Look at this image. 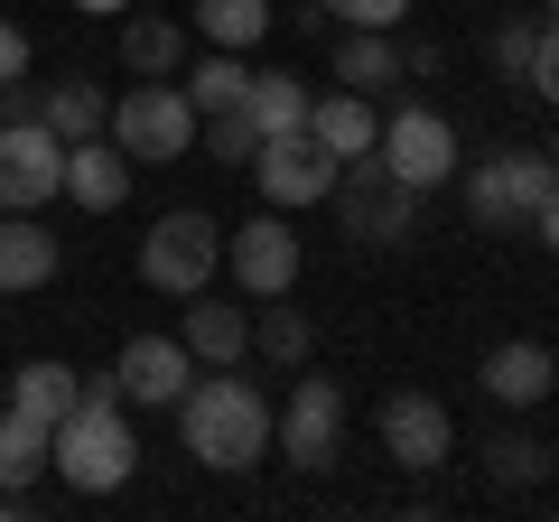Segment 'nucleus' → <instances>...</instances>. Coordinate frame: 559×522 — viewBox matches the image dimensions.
Here are the masks:
<instances>
[{"mask_svg": "<svg viewBox=\"0 0 559 522\" xmlns=\"http://www.w3.org/2000/svg\"><path fill=\"white\" fill-rule=\"evenodd\" d=\"M550 476H559V448H550Z\"/></svg>", "mask_w": 559, "mask_h": 522, "instance_id": "38", "label": "nucleus"}, {"mask_svg": "<svg viewBox=\"0 0 559 522\" xmlns=\"http://www.w3.org/2000/svg\"><path fill=\"white\" fill-rule=\"evenodd\" d=\"M47 476V429L28 411H0V485H38Z\"/></svg>", "mask_w": 559, "mask_h": 522, "instance_id": "27", "label": "nucleus"}, {"mask_svg": "<svg viewBox=\"0 0 559 522\" xmlns=\"http://www.w3.org/2000/svg\"><path fill=\"white\" fill-rule=\"evenodd\" d=\"M382 168L411 187H448L457 178V131H448V112H429V103H401L392 121H382Z\"/></svg>", "mask_w": 559, "mask_h": 522, "instance_id": "10", "label": "nucleus"}, {"mask_svg": "<svg viewBox=\"0 0 559 522\" xmlns=\"http://www.w3.org/2000/svg\"><path fill=\"white\" fill-rule=\"evenodd\" d=\"M66 197L84 205V215H112L121 197H131V150L121 141H66Z\"/></svg>", "mask_w": 559, "mask_h": 522, "instance_id": "15", "label": "nucleus"}, {"mask_svg": "<svg viewBox=\"0 0 559 522\" xmlns=\"http://www.w3.org/2000/svg\"><path fill=\"white\" fill-rule=\"evenodd\" d=\"M66 242L47 234L38 215H0V299H20V289H47L57 281Z\"/></svg>", "mask_w": 559, "mask_h": 522, "instance_id": "16", "label": "nucleus"}, {"mask_svg": "<svg viewBox=\"0 0 559 522\" xmlns=\"http://www.w3.org/2000/svg\"><path fill=\"white\" fill-rule=\"evenodd\" d=\"M550 168H559V141H550Z\"/></svg>", "mask_w": 559, "mask_h": 522, "instance_id": "39", "label": "nucleus"}, {"mask_svg": "<svg viewBox=\"0 0 559 522\" xmlns=\"http://www.w3.org/2000/svg\"><path fill=\"white\" fill-rule=\"evenodd\" d=\"M382 458L411 466V476H439V466L457 458V420H448L439 392H392V402H382Z\"/></svg>", "mask_w": 559, "mask_h": 522, "instance_id": "11", "label": "nucleus"}, {"mask_svg": "<svg viewBox=\"0 0 559 522\" xmlns=\"http://www.w3.org/2000/svg\"><path fill=\"white\" fill-rule=\"evenodd\" d=\"M215 271H224V224L205 215V205H168V215L140 234V281L168 289V299L215 289Z\"/></svg>", "mask_w": 559, "mask_h": 522, "instance_id": "4", "label": "nucleus"}, {"mask_svg": "<svg viewBox=\"0 0 559 522\" xmlns=\"http://www.w3.org/2000/svg\"><path fill=\"white\" fill-rule=\"evenodd\" d=\"M326 205H336V224H345L355 242H411V234H419V205H429V187L392 178V168H382V150H364V159L336 168Z\"/></svg>", "mask_w": 559, "mask_h": 522, "instance_id": "3", "label": "nucleus"}, {"mask_svg": "<svg viewBox=\"0 0 559 522\" xmlns=\"http://www.w3.org/2000/svg\"><path fill=\"white\" fill-rule=\"evenodd\" d=\"M47 131L57 141H94V131H112V103L94 94V75H66V84H47Z\"/></svg>", "mask_w": 559, "mask_h": 522, "instance_id": "22", "label": "nucleus"}, {"mask_svg": "<svg viewBox=\"0 0 559 522\" xmlns=\"http://www.w3.org/2000/svg\"><path fill=\"white\" fill-rule=\"evenodd\" d=\"M112 141L131 150V168H168L197 150V103H187L178 75H140L131 94L112 103Z\"/></svg>", "mask_w": 559, "mask_h": 522, "instance_id": "6", "label": "nucleus"}, {"mask_svg": "<svg viewBox=\"0 0 559 522\" xmlns=\"http://www.w3.org/2000/svg\"><path fill=\"white\" fill-rule=\"evenodd\" d=\"M121 66H131V75H187V28L159 20V10L131 20V28H121Z\"/></svg>", "mask_w": 559, "mask_h": 522, "instance_id": "23", "label": "nucleus"}, {"mask_svg": "<svg viewBox=\"0 0 559 522\" xmlns=\"http://www.w3.org/2000/svg\"><path fill=\"white\" fill-rule=\"evenodd\" d=\"M532 47H540V20H503L495 38H485V57H495L503 84H522V75H532Z\"/></svg>", "mask_w": 559, "mask_h": 522, "instance_id": "30", "label": "nucleus"}, {"mask_svg": "<svg viewBox=\"0 0 559 522\" xmlns=\"http://www.w3.org/2000/svg\"><path fill=\"white\" fill-rule=\"evenodd\" d=\"M112 382H121V402H140V411H178V392L197 382V355L178 336H131L121 364H112Z\"/></svg>", "mask_w": 559, "mask_h": 522, "instance_id": "13", "label": "nucleus"}, {"mask_svg": "<svg viewBox=\"0 0 559 522\" xmlns=\"http://www.w3.org/2000/svg\"><path fill=\"white\" fill-rule=\"evenodd\" d=\"M318 10L336 28H401V20H411V0H318Z\"/></svg>", "mask_w": 559, "mask_h": 522, "instance_id": "31", "label": "nucleus"}, {"mask_svg": "<svg viewBox=\"0 0 559 522\" xmlns=\"http://www.w3.org/2000/svg\"><path fill=\"white\" fill-rule=\"evenodd\" d=\"M178 345H187L197 364H242V355H252V308H242V299H215V289H197V308H187Z\"/></svg>", "mask_w": 559, "mask_h": 522, "instance_id": "17", "label": "nucleus"}, {"mask_svg": "<svg viewBox=\"0 0 559 522\" xmlns=\"http://www.w3.org/2000/svg\"><path fill=\"white\" fill-rule=\"evenodd\" d=\"M308 84L299 75H252V103H242V112H252V131L261 141H280V131H308Z\"/></svg>", "mask_w": 559, "mask_h": 522, "instance_id": "24", "label": "nucleus"}, {"mask_svg": "<svg viewBox=\"0 0 559 522\" xmlns=\"http://www.w3.org/2000/svg\"><path fill=\"white\" fill-rule=\"evenodd\" d=\"M476 382L495 392L503 411H540V402H550V382H559V364H550V345H540V336H503L495 355L476 364Z\"/></svg>", "mask_w": 559, "mask_h": 522, "instance_id": "14", "label": "nucleus"}, {"mask_svg": "<svg viewBox=\"0 0 559 522\" xmlns=\"http://www.w3.org/2000/svg\"><path fill=\"white\" fill-rule=\"evenodd\" d=\"M559 168L550 150H485L476 168H466V215L485 224V234H532V215L550 205Z\"/></svg>", "mask_w": 559, "mask_h": 522, "instance_id": "5", "label": "nucleus"}, {"mask_svg": "<svg viewBox=\"0 0 559 522\" xmlns=\"http://www.w3.org/2000/svg\"><path fill=\"white\" fill-rule=\"evenodd\" d=\"M197 150H205V159H234V168H252L261 131H252V112H205V121H197Z\"/></svg>", "mask_w": 559, "mask_h": 522, "instance_id": "29", "label": "nucleus"}, {"mask_svg": "<svg viewBox=\"0 0 559 522\" xmlns=\"http://www.w3.org/2000/svg\"><path fill=\"white\" fill-rule=\"evenodd\" d=\"M271 448L299 466V476H326L336 448H345V382L299 373V382H289V402L271 411Z\"/></svg>", "mask_w": 559, "mask_h": 522, "instance_id": "7", "label": "nucleus"}, {"mask_svg": "<svg viewBox=\"0 0 559 522\" xmlns=\"http://www.w3.org/2000/svg\"><path fill=\"white\" fill-rule=\"evenodd\" d=\"M197 38L224 47V57H242V47L271 38V0H197Z\"/></svg>", "mask_w": 559, "mask_h": 522, "instance_id": "21", "label": "nucleus"}, {"mask_svg": "<svg viewBox=\"0 0 559 522\" xmlns=\"http://www.w3.org/2000/svg\"><path fill=\"white\" fill-rule=\"evenodd\" d=\"M308 345H318L308 308H289V299H261V318H252V355H261V364H308Z\"/></svg>", "mask_w": 559, "mask_h": 522, "instance_id": "25", "label": "nucleus"}, {"mask_svg": "<svg viewBox=\"0 0 559 522\" xmlns=\"http://www.w3.org/2000/svg\"><path fill=\"white\" fill-rule=\"evenodd\" d=\"M178 439L215 476L261 466L271 458V402H261V382H242V364H197V382L178 392Z\"/></svg>", "mask_w": 559, "mask_h": 522, "instance_id": "1", "label": "nucleus"}, {"mask_svg": "<svg viewBox=\"0 0 559 522\" xmlns=\"http://www.w3.org/2000/svg\"><path fill=\"white\" fill-rule=\"evenodd\" d=\"M336 84H345V94H364V103L392 94V84H401L392 28H336Z\"/></svg>", "mask_w": 559, "mask_h": 522, "instance_id": "18", "label": "nucleus"}, {"mask_svg": "<svg viewBox=\"0 0 559 522\" xmlns=\"http://www.w3.org/2000/svg\"><path fill=\"white\" fill-rule=\"evenodd\" d=\"M75 402H84V373H75V364H57V355H38V364L10 373V411H28L38 429H57Z\"/></svg>", "mask_w": 559, "mask_h": 522, "instance_id": "19", "label": "nucleus"}, {"mask_svg": "<svg viewBox=\"0 0 559 522\" xmlns=\"http://www.w3.org/2000/svg\"><path fill=\"white\" fill-rule=\"evenodd\" d=\"M550 28H559V0H550Z\"/></svg>", "mask_w": 559, "mask_h": 522, "instance_id": "37", "label": "nucleus"}, {"mask_svg": "<svg viewBox=\"0 0 559 522\" xmlns=\"http://www.w3.org/2000/svg\"><path fill=\"white\" fill-rule=\"evenodd\" d=\"M522 94L559 103V28H540V47H532V75H522Z\"/></svg>", "mask_w": 559, "mask_h": 522, "instance_id": "32", "label": "nucleus"}, {"mask_svg": "<svg viewBox=\"0 0 559 522\" xmlns=\"http://www.w3.org/2000/svg\"><path fill=\"white\" fill-rule=\"evenodd\" d=\"M532 234H540V252H559V187H550V205L532 215Z\"/></svg>", "mask_w": 559, "mask_h": 522, "instance_id": "35", "label": "nucleus"}, {"mask_svg": "<svg viewBox=\"0 0 559 522\" xmlns=\"http://www.w3.org/2000/svg\"><path fill=\"white\" fill-rule=\"evenodd\" d=\"M476 458H485V476H495V485H540V476H550V448L522 439V429H495Z\"/></svg>", "mask_w": 559, "mask_h": 522, "instance_id": "28", "label": "nucleus"}, {"mask_svg": "<svg viewBox=\"0 0 559 522\" xmlns=\"http://www.w3.org/2000/svg\"><path fill=\"white\" fill-rule=\"evenodd\" d=\"M10 75H28V28L0 10V84H10Z\"/></svg>", "mask_w": 559, "mask_h": 522, "instance_id": "33", "label": "nucleus"}, {"mask_svg": "<svg viewBox=\"0 0 559 522\" xmlns=\"http://www.w3.org/2000/svg\"><path fill=\"white\" fill-rule=\"evenodd\" d=\"M224 261H234L242 299H289L299 289V234H289V215H252L242 234H224Z\"/></svg>", "mask_w": 559, "mask_h": 522, "instance_id": "12", "label": "nucleus"}, {"mask_svg": "<svg viewBox=\"0 0 559 522\" xmlns=\"http://www.w3.org/2000/svg\"><path fill=\"white\" fill-rule=\"evenodd\" d=\"M187 103H197V121H205V112H242V103H252V66L215 47V57L187 75Z\"/></svg>", "mask_w": 559, "mask_h": 522, "instance_id": "26", "label": "nucleus"}, {"mask_svg": "<svg viewBox=\"0 0 559 522\" xmlns=\"http://www.w3.org/2000/svg\"><path fill=\"white\" fill-rule=\"evenodd\" d=\"M336 168H345V159L318 141V131H280V141H261V150H252V187H261V205H280V215L326 205Z\"/></svg>", "mask_w": 559, "mask_h": 522, "instance_id": "8", "label": "nucleus"}, {"mask_svg": "<svg viewBox=\"0 0 559 522\" xmlns=\"http://www.w3.org/2000/svg\"><path fill=\"white\" fill-rule=\"evenodd\" d=\"M308 131H318V141L336 150V159H364V150L382 141V112H373L364 94H345V84H336L326 103H308Z\"/></svg>", "mask_w": 559, "mask_h": 522, "instance_id": "20", "label": "nucleus"}, {"mask_svg": "<svg viewBox=\"0 0 559 522\" xmlns=\"http://www.w3.org/2000/svg\"><path fill=\"white\" fill-rule=\"evenodd\" d=\"M439 66H448L439 38H401V75H439Z\"/></svg>", "mask_w": 559, "mask_h": 522, "instance_id": "34", "label": "nucleus"}, {"mask_svg": "<svg viewBox=\"0 0 559 522\" xmlns=\"http://www.w3.org/2000/svg\"><path fill=\"white\" fill-rule=\"evenodd\" d=\"M66 197V141L47 121H0V215H38Z\"/></svg>", "mask_w": 559, "mask_h": 522, "instance_id": "9", "label": "nucleus"}, {"mask_svg": "<svg viewBox=\"0 0 559 522\" xmlns=\"http://www.w3.org/2000/svg\"><path fill=\"white\" fill-rule=\"evenodd\" d=\"M0 10H10V0H0Z\"/></svg>", "mask_w": 559, "mask_h": 522, "instance_id": "40", "label": "nucleus"}, {"mask_svg": "<svg viewBox=\"0 0 559 522\" xmlns=\"http://www.w3.org/2000/svg\"><path fill=\"white\" fill-rule=\"evenodd\" d=\"M75 10H131V0H75Z\"/></svg>", "mask_w": 559, "mask_h": 522, "instance_id": "36", "label": "nucleus"}, {"mask_svg": "<svg viewBox=\"0 0 559 522\" xmlns=\"http://www.w3.org/2000/svg\"><path fill=\"white\" fill-rule=\"evenodd\" d=\"M140 466V439L121 420V402H75L47 429V476H66V495H121Z\"/></svg>", "mask_w": 559, "mask_h": 522, "instance_id": "2", "label": "nucleus"}]
</instances>
